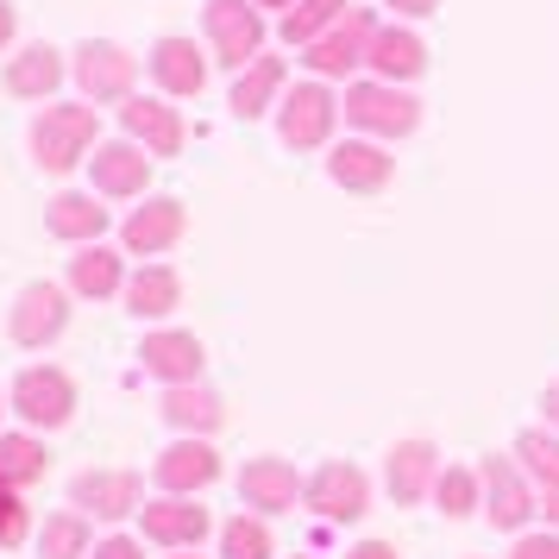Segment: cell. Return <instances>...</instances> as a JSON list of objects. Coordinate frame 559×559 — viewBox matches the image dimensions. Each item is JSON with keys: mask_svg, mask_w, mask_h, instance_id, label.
<instances>
[{"mask_svg": "<svg viewBox=\"0 0 559 559\" xmlns=\"http://www.w3.org/2000/svg\"><path fill=\"white\" fill-rule=\"evenodd\" d=\"M95 132H102L95 107H70V102H57V107H45V114L32 120V157H38V164H45L51 177H63V170H76L82 157H88Z\"/></svg>", "mask_w": 559, "mask_h": 559, "instance_id": "1", "label": "cell"}, {"mask_svg": "<svg viewBox=\"0 0 559 559\" xmlns=\"http://www.w3.org/2000/svg\"><path fill=\"white\" fill-rule=\"evenodd\" d=\"M346 120L365 132H378V139H408V132L421 127V102L403 95L396 82H353L346 88Z\"/></svg>", "mask_w": 559, "mask_h": 559, "instance_id": "2", "label": "cell"}, {"mask_svg": "<svg viewBox=\"0 0 559 559\" xmlns=\"http://www.w3.org/2000/svg\"><path fill=\"white\" fill-rule=\"evenodd\" d=\"M202 20H207V38H214L221 63L252 70L258 51H264V20H258V7H246V0H207Z\"/></svg>", "mask_w": 559, "mask_h": 559, "instance_id": "3", "label": "cell"}, {"mask_svg": "<svg viewBox=\"0 0 559 559\" xmlns=\"http://www.w3.org/2000/svg\"><path fill=\"white\" fill-rule=\"evenodd\" d=\"M371 38H378V20H371L365 7H353L328 38H314V45H308L302 63L314 70V76H346V70H358V63H371Z\"/></svg>", "mask_w": 559, "mask_h": 559, "instance_id": "4", "label": "cell"}, {"mask_svg": "<svg viewBox=\"0 0 559 559\" xmlns=\"http://www.w3.org/2000/svg\"><path fill=\"white\" fill-rule=\"evenodd\" d=\"M76 82L95 95V102H132V82H139V57L107 45V38H88L76 51Z\"/></svg>", "mask_w": 559, "mask_h": 559, "instance_id": "5", "label": "cell"}, {"mask_svg": "<svg viewBox=\"0 0 559 559\" xmlns=\"http://www.w3.org/2000/svg\"><path fill=\"white\" fill-rule=\"evenodd\" d=\"M13 408L26 415L32 428H63L70 408H76V390H70V378H63L57 365H32V371H20V383H13Z\"/></svg>", "mask_w": 559, "mask_h": 559, "instance_id": "6", "label": "cell"}, {"mask_svg": "<svg viewBox=\"0 0 559 559\" xmlns=\"http://www.w3.org/2000/svg\"><path fill=\"white\" fill-rule=\"evenodd\" d=\"M333 120H340V102H333L321 82H302V88L283 102L277 132H283V145H289V152H314V145H328Z\"/></svg>", "mask_w": 559, "mask_h": 559, "instance_id": "7", "label": "cell"}, {"mask_svg": "<svg viewBox=\"0 0 559 559\" xmlns=\"http://www.w3.org/2000/svg\"><path fill=\"white\" fill-rule=\"evenodd\" d=\"M63 328H70V296L57 283H26L20 302H13V340L20 346H51Z\"/></svg>", "mask_w": 559, "mask_h": 559, "instance_id": "8", "label": "cell"}, {"mask_svg": "<svg viewBox=\"0 0 559 559\" xmlns=\"http://www.w3.org/2000/svg\"><path fill=\"white\" fill-rule=\"evenodd\" d=\"M365 503H371V484H365V472L358 465H321L314 478H308V509H321L328 522H358L365 515Z\"/></svg>", "mask_w": 559, "mask_h": 559, "instance_id": "9", "label": "cell"}, {"mask_svg": "<svg viewBox=\"0 0 559 559\" xmlns=\"http://www.w3.org/2000/svg\"><path fill=\"white\" fill-rule=\"evenodd\" d=\"M139 365L164 383H202V340L195 333H145V346H139Z\"/></svg>", "mask_w": 559, "mask_h": 559, "instance_id": "10", "label": "cell"}, {"mask_svg": "<svg viewBox=\"0 0 559 559\" xmlns=\"http://www.w3.org/2000/svg\"><path fill=\"white\" fill-rule=\"evenodd\" d=\"M120 120H127V132H132V139H139L152 157H177V152H182V120H177V107L152 102V95H132V102L120 107Z\"/></svg>", "mask_w": 559, "mask_h": 559, "instance_id": "11", "label": "cell"}, {"mask_svg": "<svg viewBox=\"0 0 559 559\" xmlns=\"http://www.w3.org/2000/svg\"><path fill=\"white\" fill-rule=\"evenodd\" d=\"M88 170H95V189L102 195H139L145 177H152V157L139 152V139H120V145H95Z\"/></svg>", "mask_w": 559, "mask_h": 559, "instance_id": "12", "label": "cell"}, {"mask_svg": "<svg viewBox=\"0 0 559 559\" xmlns=\"http://www.w3.org/2000/svg\"><path fill=\"white\" fill-rule=\"evenodd\" d=\"M484 515H490L497 528H522L534 515L528 484H522V472H515L509 459H484Z\"/></svg>", "mask_w": 559, "mask_h": 559, "instance_id": "13", "label": "cell"}, {"mask_svg": "<svg viewBox=\"0 0 559 559\" xmlns=\"http://www.w3.org/2000/svg\"><path fill=\"white\" fill-rule=\"evenodd\" d=\"M70 497H76V509H95L102 522H120L139 509V472H82Z\"/></svg>", "mask_w": 559, "mask_h": 559, "instance_id": "14", "label": "cell"}, {"mask_svg": "<svg viewBox=\"0 0 559 559\" xmlns=\"http://www.w3.org/2000/svg\"><path fill=\"white\" fill-rule=\"evenodd\" d=\"M120 239H127V252H164V246H177V239H182V202L152 195L145 207H132V214H127Z\"/></svg>", "mask_w": 559, "mask_h": 559, "instance_id": "15", "label": "cell"}, {"mask_svg": "<svg viewBox=\"0 0 559 559\" xmlns=\"http://www.w3.org/2000/svg\"><path fill=\"white\" fill-rule=\"evenodd\" d=\"M214 478H221V459H214L207 440H177L170 453H157V484H164L170 497L202 490V484H214Z\"/></svg>", "mask_w": 559, "mask_h": 559, "instance_id": "16", "label": "cell"}, {"mask_svg": "<svg viewBox=\"0 0 559 559\" xmlns=\"http://www.w3.org/2000/svg\"><path fill=\"white\" fill-rule=\"evenodd\" d=\"M145 534L164 540V547H202L207 534V509H195L189 497H164V503H145Z\"/></svg>", "mask_w": 559, "mask_h": 559, "instance_id": "17", "label": "cell"}, {"mask_svg": "<svg viewBox=\"0 0 559 559\" xmlns=\"http://www.w3.org/2000/svg\"><path fill=\"white\" fill-rule=\"evenodd\" d=\"M164 421L182 428V433H214L227 421V408H221V396H214L207 383H170V390H164Z\"/></svg>", "mask_w": 559, "mask_h": 559, "instance_id": "18", "label": "cell"}, {"mask_svg": "<svg viewBox=\"0 0 559 559\" xmlns=\"http://www.w3.org/2000/svg\"><path fill=\"white\" fill-rule=\"evenodd\" d=\"M328 177L340 189H383L390 182V152L383 145H365V139H346V145H333Z\"/></svg>", "mask_w": 559, "mask_h": 559, "instance_id": "19", "label": "cell"}, {"mask_svg": "<svg viewBox=\"0 0 559 559\" xmlns=\"http://www.w3.org/2000/svg\"><path fill=\"white\" fill-rule=\"evenodd\" d=\"M440 478V459H433L428 440H403L396 453H390V497L396 503H421Z\"/></svg>", "mask_w": 559, "mask_h": 559, "instance_id": "20", "label": "cell"}, {"mask_svg": "<svg viewBox=\"0 0 559 559\" xmlns=\"http://www.w3.org/2000/svg\"><path fill=\"white\" fill-rule=\"evenodd\" d=\"M371 70H378L383 82L421 76V70H428V45L403 26H378V38H371Z\"/></svg>", "mask_w": 559, "mask_h": 559, "instance_id": "21", "label": "cell"}, {"mask_svg": "<svg viewBox=\"0 0 559 559\" xmlns=\"http://www.w3.org/2000/svg\"><path fill=\"white\" fill-rule=\"evenodd\" d=\"M152 76L164 82L170 95H202L207 63L195 57V45H189V38H157V45H152Z\"/></svg>", "mask_w": 559, "mask_h": 559, "instance_id": "22", "label": "cell"}, {"mask_svg": "<svg viewBox=\"0 0 559 559\" xmlns=\"http://www.w3.org/2000/svg\"><path fill=\"white\" fill-rule=\"evenodd\" d=\"M57 82H63V57L51 45H32L7 63V95H20V102H45Z\"/></svg>", "mask_w": 559, "mask_h": 559, "instance_id": "23", "label": "cell"}, {"mask_svg": "<svg viewBox=\"0 0 559 559\" xmlns=\"http://www.w3.org/2000/svg\"><path fill=\"white\" fill-rule=\"evenodd\" d=\"M70 289L76 296H114V289H127V271H120V252H107L102 239L95 246H82L76 258H70Z\"/></svg>", "mask_w": 559, "mask_h": 559, "instance_id": "24", "label": "cell"}, {"mask_svg": "<svg viewBox=\"0 0 559 559\" xmlns=\"http://www.w3.org/2000/svg\"><path fill=\"white\" fill-rule=\"evenodd\" d=\"M239 497L252 509H289L296 503V472H289L283 459H252V465L239 472Z\"/></svg>", "mask_w": 559, "mask_h": 559, "instance_id": "25", "label": "cell"}, {"mask_svg": "<svg viewBox=\"0 0 559 559\" xmlns=\"http://www.w3.org/2000/svg\"><path fill=\"white\" fill-rule=\"evenodd\" d=\"M277 88H283V57H258L252 70H239V82H233V114L239 120H258L264 107L277 102Z\"/></svg>", "mask_w": 559, "mask_h": 559, "instance_id": "26", "label": "cell"}, {"mask_svg": "<svg viewBox=\"0 0 559 559\" xmlns=\"http://www.w3.org/2000/svg\"><path fill=\"white\" fill-rule=\"evenodd\" d=\"M45 227L57 239H102L107 207H95V195H51L45 202Z\"/></svg>", "mask_w": 559, "mask_h": 559, "instance_id": "27", "label": "cell"}, {"mask_svg": "<svg viewBox=\"0 0 559 559\" xmlns=\"http://www.w3.org/2000/svg\"><path fill=\"white\" fill-rule=\"evenodd\" d=\"M346 13H353L346 0H296V7L283 13V45H302V51H308V45H314V38H328Z\"/></svg>", "mask_w": 559, "mask_h": 559, "instance_id": "28", "label": "cell"}, {"mask_svg": "<svg viewBox=\"0 0 559 559\" xmlns=\"http://www.w3.org/2000/svg\"><path fill=\"white\" fill-rule=\"evenodd\" d=\"M177 277H170V271H139V277H127V308L132 314H139V321H157V314H170V308H177Z\"/></svg>", "mask_w": 559, "mask_h": 559, "instance_id": "29", "label": "cell"}, {"mask_svg": "<svg viewBox=\"0 0 559 559\" xmlns=\"http://www.w3.org/2000/svg\"><path fill=\"white\" fill-rule=\"evenodd\" d=\"M45 465H51V453H45L32 433H0V478L13 484V490H20V484H38Z\"/></svg>", "mask_w": 559, "mask_h": 559, "instance_id": "30", "label": "cell"}, {"mask_svg": "<svg viewBox=\"0 0 559 559\" xmlns=\"http://www.w3.org/2000/svg\"><path fill=\"white\" fill-rule=\"evenodd\" d=\"M515 459H522V465H528V478L554 497V490H559V440H554V433H540V428L522 433V440H515Z\"/></svg>", "mask_w": 559, "mask_h": 559, "instance_id": "31", "label": "cell"}, {"mask_svg": "<svg viewBox=\"0 0 559 559\" xmlns=\"http://www.w3.org/2000/svg\"><path fill=\"white\" fill-rule=\"evenodd\" d=\"M38 559H88V522L82 515H51L38 534Z\"/></svg>", "mask_w": 559, "mask_h": 559, "instance_id": "32", "label": "cell"}, {"mask_svg": "<svg viewBox=\"0 0 559 559\" xmlns=\"http://www.w3.org/2000/svg\"><path fill=\"white\" fill-rule=\"evenodd\" d=\"M221 559H271V528L264 522H227L221 528Z\"/></svg>", "mask_w": 559, "mask_h": 559, "instance_id": "33", "label": "cell"}, {"mask_svg": "<svg viewBox=\"0 0 559 559\" xmlns=\"http://www.w3.org/2000/svg\"><path fill=\"white\" fill-rule=\"evenodd\" d=\"M433 503L447 509V515L478 509V478H472V472H440V478H433Z\"/></svg>", "mask_w": 559, "mask_h": 559, "instance_id": "34", "label": "cell"}, {"mask_svg": "<svg viewBox=\"0 0 559 559\" xmlns=\"http://www.w3.org/2000/svg\"><path fill=\"white\" fill-rule=\"evenodd\" d=\"M26 540V503H20V490L0 478V547H20Z\"/></svg>", "mask_w": 559, "mask_h": 559, "instance_id": "35", "label": "cell"}, {"mask_svg": "<svg viewBox=\"0 0 559 559\" xmlns=\"http://www.w3.org/2000/svg\"><path fill=\"white\" fill-rule=\"evenodd\" d=\"M509 559H559V534H522Z\"/></svg>", "mask_w": 559, "mask_h": 559, "instance_id": "36", "label": "cell"}, {"mask_svg": "<svg viewBox=\"0 0 559 559\" xmlns=\"http://www.w3.org/2000/svg\"><path fill=\"white\" fill-rule=\"evenodd\" d=\"M95 559H139V540L114 534V540H102V547H95Z\"/></svg>", "mask_w": 559, "mask_h": 559, "instance_id": "37", "label": "cell"}, {"mask_svg": "<svg viewBox=\"0 0 559 559\" xmlns=\"http://www.w3.org/2000/svg\"><path fill=\"white\" fill-rule=\"evenodd\" d=\"M346 559H396V547H383V540H358Z\"/></svg>", "mask_w": 559, "mask_h": 559, "instance_id": "38", "label": "cell"}, {"mask_svg": "<svg viewBox=\"0 0 559 559\" xmlns=\"http://www.w3.org/2000/svg\"><path fill=\"white\" fill-rule=\"evenodd\" d=\"M390 7H396V13H408V20H421V13H433V7H440V0H390Z\"/></svg>", "mask_w": 559, "mask_h": 559, "instance_id": "39", "label": "cell"}, {"mask_svg": "<svg viewBox=\"0 0 559 559\" xmlns=\"http://www.w3.org/2000/svg\"><path fill=\"white\" fill-rule=\"evenodd\" d=\"M540 408H547V421L559 428V383H547V396H540Z\"/></svg>", "mask_w": 559, "mask_h": 559, "instance_id": "40", "label": "cell"}, {"mask_svg": "<svg viewBox=\"0 0 559 559\" xmlns=\"http://www.w3.org/2000/svg\"><path fill=\"white\" fill-rule=\"evenodd\" d=\"M7 38H13V7L0 0V51H7Z\"/></svg>", "mask_w": 559, "mask_h": 559, "instance_id": "41", "label": "cell"}, {"mask_svg": "<svg viewBox=\"0 0 559 559\" xmlns=\"http://www.w3.org/2000/svg\"><path fill=\"white\" fill-rule=\"evenodd\" d=\"M547 522H554V528H559V490H554V497H547Z\"/></svg>", "mask_w": 559, "mask_h": 559, "instance_id": "42", "label": "cell"}, {"mask_svg": "<svg viewBox=\"0 0 559 559\" xmlns=\"http://www.w3.org/2000/svg\"><path fill=\"white\" fill-rule=\"evenodd\" d=\"M258 7H296V0H258Z\"/></svg>", "mask_w": 559, "mask_h": 559, "instance_id": "43", "label": "cell"}, {"mask_svg": "<svg viewBox=\"0 0 559 559\" xmlns=\"http://www.w3.org/2000/svg\"><path fill=\"white\" fill-rule=\"evenodd\" d=\"M182 559H195V554H182Z\"/></svg>", "mask_w": 559, "mask_h": 559, "instance_id": "44", "label": "cell"}]
</instances>
